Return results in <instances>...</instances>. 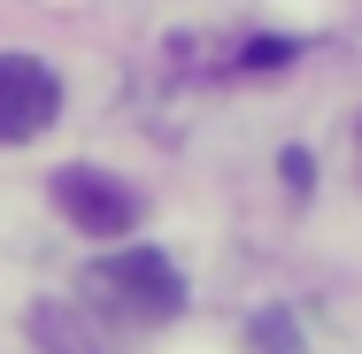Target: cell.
Masks as SVG:
<instances>
[{
	"label": "cell",
	"instance_id": "7a4b0ae2",
	"mask_svg": "<svg viewBox=\"0 0 362 354\" xmlns=\"http://www.w3.org/2000/svg\"><path fill=\"white\" fill-rule=\"evenodd\" d=\"M54 208L70 216L85 239H124V231L139 223V193H132L124 177H108V170L70 162V170H54Z\"/></svg>",
	"mask_w": 362,
	"mask_h": 354
},
{
	"label": "cell",
	"instance_id": "8992f818",
	"mask_svg": "<svg viewBox=\"0 0 362 354\" xmlns=\"http://www.w3.org/2000/svg\"><path fill=\"white\" fill-rule=\"evenodd\" d=\"M293 54H300V39H247L231 62H239V70H278V62H293Z\"/></svg>",
	"mask_w": 362,
	"mask_h": 354
},
{
	"label": "cell",
	"instance_id": "3957f363",
	"mask_svg": "<svg viewBox=\"0 0 362 354\" xmlns=\"http://www.w3.org/2000/svg\"><path fill=\"white\" fill-rule=\"evenodd\" d=\"M54 116H62V77L39 54H0V146L39 139Z\"/></svg>",
	"mask_w": 362,
	"mask_h": 354
},
{
	"label": "cell",
	"instance_id": "5b68a950",
	"mask_svg": "<svg viewBox=\"0 0 362 354\" xmlns=\"http://www.w3.org/2000/svg\"><path fill=\"white\" fill-rule=\"evenodd\" d=\"M255 354H300V324L286 308H262L255 316Z\"/></svg>",
	"mask_w": 362,
	"mask_h": 354
},
{
	"label": "cell",
	"instance_id": "ba28073f",
	"mask_svg": "<svg viewBox=\"0 0 362 354\" xmlns=\"http://www.w3.org/2000/svg\"><path fill=\"white\" fill-rule=\"evenodd\" d=\"M355 170H362V116H355Z\"/></svg>",
	"mask_w": 362,
	"mask_h": 354
},
{
	"label": "cell",
	"instance_id": "6da1fadb",
	"mask_svg": "<svg viewBox=\"0 0 362 354\" xmlns=\"http://www.w3.org/2000/svg\"><path fill=\"white\" fill-rule=\"evenodd\" d=\"M85 300L116 324H170L185 308V278L162 247H116L85 270Z\"/></svg>",
	"mask_w": 362,
	"mask_h": 354
},
{
	"label": "cell",
	"instance_id": "277c9868",
	"mask_svg": "<svg viewBox=\"0 0 362 354\" xmlns=\"http://www.w3.org/2000/svg\"><path fill=\"white\" fill-rule=\"evenodd\" d=\"M31 339H39L47 354H93L85 324H77L70 308H54V300H39V308H31Z\"/></svg>",
	"mask_w": 362,
	"mask_h": 354
},
{
	"label": "cell",
	"instance_id": "52a82bcc",
	"mask_svg": "<svg viewBox=\"0 0 362 354\" xmlns=\"http://www.w3.org/2000/svg\"><path fill=\"white\" fill-rule=\"evenodd\" d=\"M278 170H286V185H293V193H308V185H316V162H308V146H286V162H278Z\"/></svg>",
	"mask_w": 362,
	"mask_h": 354
}]
</instances>
